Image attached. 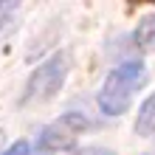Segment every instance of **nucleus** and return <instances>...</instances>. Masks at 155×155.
Wrapping results in <instances>:
<instances>
[{"label":"nucleus","mask_w":155,"mask_h":155,"mask_svg":"<svg viewBox=\"0 0 155 155\" xmlns=\"http://www.w3.org/2000/svg\"><path fill=\"white\" fill-rule=\"evenodd\" d=\"M147 79V68L141 62H124L110 71V76L104 79V87L99 93V107L107 116H121L135 96V90L144 85Z\"/></svg>","instance_id":"nucleus-1"},{"label":"nucleus","mask_w":155,"mask_h":155,"mask_svg":"<svg viewBox=\"0 0 155 155\" xmlns=\"http://www.w3.org/2000/svg\"><path fill=\"white\" fill-rule=\"evenodd\" d=\"M68 74V57L65 54H57L51 57L48 62L31 74L28 85H25V93H23V104H34V102H48V99L59 90V85L65 82Z\"/></svg>","instance_id":"nucleus-2"},{"label":"nucleus","mask_w":155,"mask_h":155,"mask_svg":"<svg viewBox=\"0 0 155 155\" xmlns=\"http://www.w3.org/2000/svg\"><path fill=\"white\" fill-rule=\"evenodd\" d=\"M82 130H87V118L82 113H65L57 121H51L40 135V147L42 150H68L74 147Z\"/></svg>","instance_id":"nucleus-3"},{"label":"nucleus","mask_w":155,"mask_h":155,"mask_svg":"<svg viewBox=\"0 0 155 155\" xmlns=\"http://www.w3.org/2000/svg\"><path fill=\"white\" fill-rule=\"evenodd\" d=\"M135 130H138V135H152L155 133V93L144 102L141 113H138V121H135Z\"/></svg>","instance_id":"nucleus-4"},{"label":"nucleus","mask_w":155,"mask_h":155,"mask_svg":"<svg viewBox=\"0 0 155 155\" xmlns=\"http://www.w3.org/2000/svg\"><path fill=\"white\" fill-rule=\"evenodd\" d=\"M135 42L141 48H155V14L152 17H144L135 28Z\"/></svg>","instance_id":"nucleus-5"},{"label":"nucleus","mask_w":155,"mask_h":155,"mask_svg":"<svg viewBox=\"0 0 155 155\" xmlns=\"http://www.w3.org/2000/svg\"><path fill=\"white\" fill-rule=\"evenodd\" d=\"M3 155H28V144H25V141H17L14 147H8Z\"/></svg>","instance_id":"nucleus-6"},{"label":"nucleus","mask_w":155,"mask_h":155,"mask_svg":"<svg viewBox=\"0 0 155 155\" xmlns=\"http://www.w3.org/2000/svg\"><path fill=\"white\" fill-rule=\"evenodd\" d=\"M79 155H113V152H107V150H99V147H87V150H82Z\"/></svg>","instance_id":"nucleus-7"}]
</instances>
